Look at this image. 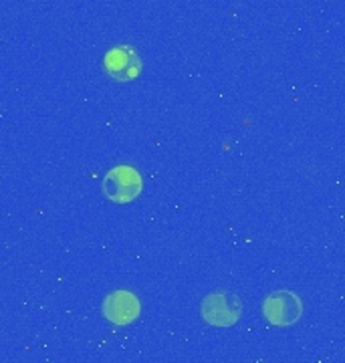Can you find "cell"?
<instances>
[{
    "instance_id": "277c9868",
    "label": "cell",
    "mask_w": 345,
    "mask_h": 363,
    "mask_svg": "<svg viewBox=\"0 0 345 363\" xmlns=\"http://www.w3.org/2000/svg\"><path fill=\"white\" fill-rule=\"evenodd\" d=\"M103 65H105V71L109 77L119 81V83H128V81H133L140 75L141 59L133 47L121 45V47H114L105 55Z\"/></svg>"
},
{
    "instance_id": "6da1fadb",
    "label": "cell",
    "mask_w": 345,
    "mask_h": 363,
    "mask_svg": "<svg viewBox=\"0 0 345 363\" xmlns=\"http://www.w3.org/2000/svg\"><path fill=\"white\" fill-rule=\"evenodd\" d=\"M200 313H202V319L208 325L230 327V325H234L241 319L243 303L234 293L220 289V291L206 295L204 301H202V307H200Z\"/></svg>"
},
{
    "instance_id": "3957f363",
    "label": "cell",
    "mask_w": 345,
    "mask_h": 363,
    "mask_svg": "<svg viewBox=\"0 0 345 363\" xmlns=\"http://www.w3.org/2000/svg\"><path fill=\"white\" fill-rule=\"evenodd\" d=\"M263 313L267 321L275 327L295 325L303 315V303L291 291H275L263 303Z\"/></svg>"
},
{
    "instance_id": "7a4b0ae2",
    "label": "cell",
    "mask_w": 345,
    "mask_h": 363,
    "mask_svg": "<svg viewBox=\"0 0 345 363\" xmlns=\"http://www.w3.org/2000/svg\"><path fill=\"white\" fill-rule=\"evenodd\" d=\"M141 192L140 172L131 166H117L109 169L103 180V194L115 204H128Z\"/></svg>"
},
{
    "instance_id": "5b68a950",
    "label": "cell",
    "mask_w": 345,
    "mask_h": 363,
    "mask_svg": "<svg viewBox=\"0 0 345 363\" xmlns=\"http://www.w3.org/2000/svg\"><path fill=\"white\" fill-rule=\"evenodd\" d=\"M141 305L129 291H115L103 301V315L115 325H129L140 317Z\"/></svg>"
}]
</instances>
